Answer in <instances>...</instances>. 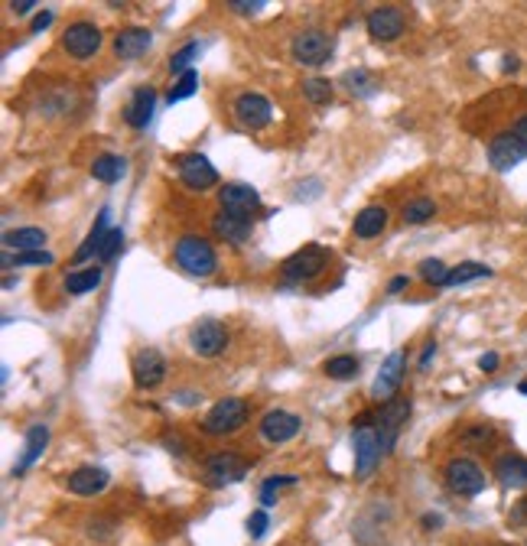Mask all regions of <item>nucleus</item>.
Here are the masks:
<instances>
[{"label": "nucleus", "instance_id": "obj_1", "mask_svg": "<svg viewBox=\"0 0 527 546\" xmlns=\"http://www.w3.org/2000/svg\"><path fill=\"white\" fill-rule=\"evenodd\" d=\"M173 257L189 277H212L218 267V257L212 251V244L206 238H199V235H183V238L176 241Z\"/></svg>", "mask_w": 527, "mask_h": 546}, {"label": "nucleus", "instance_id": "obj_2", "mask_svg": "<svg viewBox=\"0 0 527 546\" xmlns=\"http://www.w3.org/2000/svg\"><path fill=\"white\" fill-rule=\"evenodd\" d=\"M329 251L322 244H306L296 254H290L287 261L280 263V277L287 283H306V280H316L326 270Z\"/></svg>", "mask_w": 527, "mask_h": 546}, {"label": "nucleus", "instance_id": "obj_3", "mask_svg": "<svg viewBox=\"0 0 527 546\" xmlns=\"http://www.w3.org/2000/svg\"><path fill=\"white\" fill-rule=\"evenodd\" d=\"M248 420V404L241 400V397H225L218 400L212 410L206 413V420H202V429L208 436H228V433H238Z\"/></svg>", "mask_w": 527, "mask_h": 546}, {"label": "nucleus", "instance_id": "obj_4", "mask_svg": "<svg viewBox=\"0 0 527 546\" xmlns=\"http://www.w3.org/2000/svg\"><path fill=\"white\" fill-rule=\"evenodd\" d=\"M410 420V397H394L388 404H381V410L375 413V433L381 439V449L391 452L398 443L400 429Z\"/></svg>", "mask_w": 527, "mask_h": 546}, {"label": "nucleus", "instance_id": "obj_5", "mask_svg": "<svg viewBox=\"0 0 527 546\" xmlns=\"http://www.w3.org/2000/svg\"><path fill=\"white\" fill-rule=\"evenodd\" d=\"M443 478H446L449 491L459 494V498H475V494L485 491V472L472 459H453L446 465V472H443Z\"/></svg>", "mask_w": 527, "mask_h": 546}, {"label": "nucleus", "instance_id": "obj_6", "mask_svg": "<svg viewBox=\"0 0 527 546\" xmlns=\"http://www.w3.org/2000/svg\"><path fill=\"white\" fill-rule=\"evenodd\" d=\"M248 475V462L241 459V452H216L206 462V484L208 488H225Z\"/></svg>", "mask_w": 527, "mask_h": 546}, {"label": "nucleus", "instance_id": "obj_7", "mask_svg": "<svg viewBox=\"0 0 527 546\" xmlns=\"http://www.w3.org/2000/svg\"><path fill=\"white\" fill-rule=\"evenodd\" d=\"M351 443H355V478L361 482V478H368L378 468L384 449H381V439H378L375 426H355Z\"/></svg>", "mask_w": 527, "mask_h": 546}, {"label": "nucleus", "instance_id": "obj_8", "mask_svg": "<svg viewBox=\"0 0 527 546\" xmlns=\"http://www.w3.org/2000/svg\"><path fill=\"white\" fill-rule=\"evenodd\" d=\"M176 173H179L186 189L192 192H206L218 182V169L202 153H186V157L176 159Z\"/></svg>", "mask_w": 527, "mask_h": 546}, {"label": "nucleus", "instance_id": "obj_9", "mask_svg": "<svg viewBox=\"0 0 527 546\" xmlns=\"http://www.w3.org/2000/svg\"><path fill=\"white\" fill-rule=\"evenodd\" d=\"M293 59L300 65H322L332 56V36L322 30H303L293 36V46H290Z\"/></svg>", "mask_w": 527, "mask_h": 546}, {"label": "nucleus", "instance_id": "obj_10", "mask_svg": "<svg viewBox=\"0 0 527 546\" xmlns=\"http://www.w3.org/2000/svg\"><path fill=\"white\" fill-rule=\"evenodd\" d=\"M404 368H407V351H391L384 358L381 371H378L375 384H371V400H378V404L394 400L400 380H404Z\"/></svg>", "mask_w": 527, "mask_h": 546}, {"label": "nucleus", "instance_id": "obj_11", "mask_svg": "<svg viewBox=\"0 0 527 546\" xmlns=\"http://www.w3.org/2000/svg\"><path fill=\"white\" fill-rule=\"evenodd\" d=\"M62 49L69 53V56H75V59L95 56L98 49H101V30H98L95 24H88V20H79V24L65 26Z\"/></svg>", "mask_w": 527, "mask_h": 546}, {"label": "nucleus", "instance_id": "obj_12", "mask_svg": "<svg viewBox=\"0 0 527 546\" xmlns=\"http://www.w3.org/2000/svg\"><path fill=\"white\" fill-rule=\"evenodd\" d=\"M261 439H267V443L280 445V443H290V439H296L300 436V429H303V423H300V417L296 413H287V410H271L261 417Z\"/></svg>", "mask_w": 527, "mask_h": 546}, {"label": "nucleus", "instance_id": "obj_13", "mask_svg": "<svg viewBox=\"0 0 527 546\" xmlns=\"http://www.w3.org/2000/svg\"><path fill=\"white\" fill-rule=\"evenodd\" d=\"M134 384L140 390H153L160 388L163 378H167V358L160 355L157 349H144L140 355L134 358Z\"/></svg>", "mask_w": 527, "mask_h": 546}, {"label": "nucleus", "instance_id": "obj_14", "mask_svg": "<svg viewBox=\"0 0 527 546\" xmlns=\"http://www.w3.org/2000/svg\"><path fill=\"white\" fill-rule=\"evenodd\" d=\"M368 36L378 43H394L404 33V14L398 7H375L365 20Z\"/></svg>", "mask_w": 527, "mask_h": 546}, {"label": "nucleus", "instance_id": "obj_15", "mask_svg": "<svg viewBox=\"0 0 527 546\" xmlns=\"http://www.w3.org/2000/svg\"><path fill=\"white\" fill-rule=\"evenodd\" d=\"M189 345L196 355L202 358H218L225 351V345H228V332H225L222 322H199L196 329L189 332Z\"/></svg>", "mask_w": 527, "mask_h": 546}, {"label": "nucleus", "instance_id": "obj_16", "mask_svg": "<svg viewBox=\"0 0 527 546\" xmlns=\"http://www.w3.org/2000/svg\"><path fill=\"white\" fill-rule=\"evenodd\" d=\"M527 157V147L514 134H498L495 140L488 143V163L498 169V173H508Z\"/></svg>", "mask_w": 527, "mask_h": 546}, {"label": "nucleus", "instance_id": "obj_17", "mask_svg": "<svg viewBox=\"0 0 527 546\" xmlns=\"http://www.w3.org/2000/svg\"><path fill=\"white\" fill-rule=\"evenodd\" d=\"M235 118L244 127H251V130H261V127H267L273 118L271 101L264 95H254V91H244V95L235 101Z\"/></svg>", "mask_w": 527, "mask_h": 546}, {"label": "nucleus", "instance_id": "obj_18", "mask_svg": "<svg viewBox=\"0 0 527 546\" xmlns=\"http://www.w3.org/2000/svg\"><path fill=\"white\" fill-rule=\"evenodd\" d=\"M108 482H111V475H108L104 468L81 465V468H75V472H69L65 488L72 491V494H79V498H95V494H101V491L108 488Z\"/></svg>", "mask_w": 527, "mask_h": 546}, {"label": "nucleus", "instance_id": "obj_19", "mask_svg": "<svg viewBox=\"0 0 527 546\" xmlns=\"http://www.w3.org/2000/svg\"><path fill=\"white\" fill-rule=\"evenodd\" d=\"M212 228H216L218 238H225L228 244H244V241L251 238V231H254V222H251V215L218 208L216 218H212Z\"/></svg>", "mask_w": 527, "mask_h": 546}, {"label": "nucleus", "instance_id": "obj_20", "mask_svg": "<svg viewBox=\"0 0 527 546\" xmlns=\"http://www.w3.org/2000/svg\"><path fill=\"white\" fill-rule=\"evenodd\" d=\"M218 202H222L225 212L251 215L261 206V196H257V189L244 186V182H225L222 189H218Z\"/></svg>", "mask_w": 527, "mask_h": 546}, {"label": "nucleus", "instance_id": "obj_21", "mask_svg": "<svg viewBox=\"0 0 527 546\" xmlns=\"http://www.w3.org/2000/svg\"><path fill=\"white\" fill-rule=\"evenodd\" d=\"M49 445V426H30L26 429V443H24V452H20V462L14 465V475H26L36 462H40V455L46 452Z\"/></svg>", "mask_w": 527, "mask_h": 546}, {"label": "nucleus", "instance_id": "obj_22", "mask_svg": "<svg viewBox=\"0 0 527 546\" xmlns=\"http://www.w3.org/2000/svg\"><path fill=\"white\" fill-rule=\"evenodd\" d=\"M153 36L150 30H144V26H128V30H120L118 36H114V53H118L120 59H140L150 49Z\"/></svg>", "mask_w": 527, "mask_h": 546}, {"label": "nucleus", "instance_id": "obj_23", "mask_svg": "<svg viewBox=\"0 0 527 546\" xmlns=\"http://www.w3.org/2000/svg\"><path fill=\"white\" fill-rule=\"evenodd\" d=\"M153 104H157V91H153L150 85L134 88V98H130V104L124 108V118H128V124L134 127V130H144L147 127V120H150L153 114Z\"/></svg>", "mask_w": 527, "mask_h": 546}, {"label": "nucleus", "instance_id": "obj_24", "mask_svg": "<svg viewBox=\"0 0 527 546\" xmlns=\"http://www.w3.org/2000/svg\"><path fill=\"white\" fill-rule=\"evenodd\" d=\"M384 228H388V208H381V206L361 208V212L355 215V222H351V231H355V238H361V241L378 238V235H381Z\"/></svg>", "mask_w": 527, "mask_h": 546}, {"label": "nucleus", "instance_id": "obj_25", "mask_svg": "<svg viewBox=\"0 0 527 546\" xmlns=\"http://www.w3.org/2000/svg\"><path fill=\"white\" fill-rule=\"evenodd\" d=\"M111 212L108 208H101L98 212V222H95V228H91V235H88L85 241H81V247L79 251L72 254V263H85L88 257H95L98 251H101V244H104V238H108V231H111Z\"/></svg>", "mask_w": 527, "mask_h": 546}, {"label": "nucleus", "instance_id": "obj_26", "mask_svg": "<svg viewBox=\"0 0 527 546\" xmlns=\"http://www.w3.org/2000/svg\"><path fill=\"white\" fill-rule=\"evenodd\" d=\"M495 478L504 488H527V459L524 455H502L495 462Z\"/></svg>", "mask_w": 527, "mask_h": 546}, {"label": "nucleus", "instance_id": "obj_27", "mask_svg": "<svg viewBox=\"0 0 527 546\" xmlns=\"http://www.w3.org/2000/svg\"><path fill=\"white\" fill-rule=\"evenodd\" d=\"M4 247L16 254H30V251H43L46 247V231L43 228H16L4 235Z\"/></svg>", "mask_w": 527, "mask_h": 546}, {"label": "nucleus", "instance_id": "obj_28", "mask_svg": "<svg viewBox=\"0 0 527 546\" xmlns=\"http://www.w3.org/2000/svg\"><path fill=\"white\" fill-rule=\"evenodd\" d=\"M104 280L101 267H79L72 270L69 277H65V293H72V296H85L91 293V290H98Z\"/></svg>", "mask_w": 527, "mask_h": 546}, {"label": "nucleus", "instance_id": "obj_29", "mask_svg": "<svg viewBox=\"0 0 527 546\" xmlns=\"http://www.w3.org/2000/svg\"><path fill=\"white\" fill-rule=\"evenodd\" d=\"M124 169H128V163L120 157H114V153H101V157L91 163V176H95L98 182H108V186H114V182L124 176Z\"/></svg>", "mask_w": 527, "mask_h": 546}, {"label": "nucleus", "instance_id": "obj_30", "mask_svg": "<svg viewBox=\"0 0 527 546\" xmlns=\"http://www.w3.org/2000/svg\"><path fill=\"white\" fill-rule=\"evenodd\" d=\"M342 88L345 91H351V95H359V98H371L378 91V79L365 69H349L342 75Z\"/></svg>", "mask_w": 527, "mask_h": 546}, {"label": "nucleus", "instance_id": "obj_31", "mask_svg": "<svg viewBox=\"0 0 527 546\" xmlns=\"http://www.w3.org/2000/svg\"><path fill=\"white\" fill-rule=\"evenodd\" d=\"M488 277H492V267L475 263V261H465V263H459V267L449 270L446 286H463V283H472V280H488Z\"/></svg>", "mask_w": 527, "mask_h": 546}, {"label": "nucleus", "instance_id": "obj_32", "mask_svg": "<svg viewBox=\"0 0 527 546\" xmlns=\"http://www.w3.org/2000/svg\"><path fill=\"white\" fill-rule=\"evenodd\" d=\"M433 215H436V206H433V198H426V196L410 198L407 206H404V222L407 225H424V222H430Z\"/></svg>", "mask_w": 527, "mask_h": 546}, {"label": "nucleus", "instance_id": "obj_33", "mask_svg": "<svg viewBox=\"0 0 527 546\" xmlns=\"http://www.w3.org/2000/svg\"><path fill=\"white\" fill-rule=\"evenodd\" d=\"M322 371L329 374V378H336V380H349L359 374V358L355 355H336V358H329L326 364H322Z\"/></svg>", "mask_w": 527, "mask_h": 546}, {"label": "nucleus", "instance_id": "obj_34", "mask_svg": "<svg viewBox=\"0 0 527 546\" xmlns=\"http://www.w3.org/2000/svg\"><path fill=\"white\" fill-rule=\"evenodd\" d=\"M199 56V43L192 40V43H186L183 49H176L173 56H169V75H179L183 79L186 72H192V59Z\"/></svg>", "mask_w": 527, "mask_h": 546}, {"label": "nucleus", "instance_id": "obj_35", "mask_svg": "<svg viewBox=\"0 0 527 546\" xmlns=\"http://www.w3.org/2000/svg\"><path fill=\"white\" fill-rule=\"evenodd\" d=\"M417 273H420V280H424V283H430V286H446V280H449L446 263L436 261V257H426V261H420Z\"/></svg>", "mask_w": 527, "mask_h": 546}, {"label": "nucleus", "instance_id": "obj_36", "mask_svg": "<svg viewBox=\"0 0 527 546\" xmlns=\"http://www.w3.org/2000/svg\"><path fill=\"white\" fill-rule=\"evenodd\" d=\"M300 482L296 475H271L267 482L261 484V501L264 504H273V498H277L283 488H293V484Z\"/></svg>", "mask_w": 527, "mask_h": 546}, {"label": "nucleus", "instance_id": "obj_37", "mask_svg": "<svg viewBox=\"0 0 527 546\" xmlns=\"http://www.w3.org/2000/svg\"><path fill=\"white\" fill-rule=\"evenodd\" d=\"M10 254V251H7ZM53 254L49 251H30V254H10V267H53Z\"/></svg>", "mask_w": 527, "mask_h": 546}, {"label": "nucleus", "instance_id": "obj_38", "mask_svg": "<svg viewBox=\"0 0 527 546\" xmlns=\"http://www.w3.org/2000/svg\"><path fill=\"white\" fill-rule=\"evenodd\" d=\"M303 95H306V101H312V104H329L332 101V85H329L326 79H306Z\"/></svg>", "mask_w": 527, "mask_h": 546}, {"label": "nucleus", "instance_id": "obj_39", "mask_svg": "<svg viewBox=\"0 0 527 546\" xmlns=\"http://www.w3.org/2000/svg\"><path fill=\"white\" fill-rule=\"evenodd\" d=\"M196 88H199V72L192 69V72H186L183 79L176 81L173 88H169V104H176V101H186V98L192 95V91H196Z\"/></svg>", "mask_w": 527, "mask_h": 546}, {"label": "nucleus", "instance_id": "obj_40", "mask_svg": "<svg viewBox=\"0 0 527 546\" xmlns=\"http://www.w3.org/2000/svg\"><path fill=\"white\" fill-rule=\"evenodd\" d=\"M463 443L465 445H488V443H495V429H492V426H469L463 433Z\"/></svg>", "mask_w": 527, "mask_h": 546}, {"label": "nucleus", "instance_id": "obj_41", "mask_svg": "<svg viewBox=\"0 0 527 546\" xmlns=\"http://www.w3.org/2000/svg\"><path fill=\"white\" fill-rule=\"evenodd\" d=\"M120 247H124V231L111 228V231H108V238H104L101 251H98V257H101V261H111V257L120 251Z\"/></svg>", "mask_w": 527, "mask_h": 546}, {"label": "nucleus", "instance_id": "obj_42", "mask_svg": "<svg viewBox=\"0 0 527 546\" xmlns=\"http://www.w3.org/2000/svg\"><path fill=\"white\" fill-rule=\"evenodd\" d=\"M248 533L251 537H264L267 533V511H254L248 517Z\"/></svg>", "mask_w": 527, "mask_h": 546}, {"label": "nucleus", "instance_id": "obj_43", "mask_svg": "<svg viewBox=\"0 0 527 546\" xmlns=\"http://www.w3.org/2000/svg\"><path fill=\"white\" fill-rule=\"evenodd\" d=\"M228 7L241 16H251V14H257V10H264V0H232Z\"/></svg>", "mask_w": 527, "mask_h": 546}, {"label": "nucleus", "instance_id": "obj_44", "mask_svg": "<svg viewBox=\"0 0 527 546\" xmlns=\"http://www.w3.org/2000/svg\"><path fill=\"white\" fill-rule=\"evenodd\" d=\"M53 20H56V14H53V10H40V14H36V20H33L30 30H33V33L49 30V26H53Z\"/></svg>", "mask_w": 527, "mask_h": 546}, {"label": "nucleus", "instance_id": "obj_45", "mask_svg": "<svg viewBox=\"0 0 527 546\" xmlns=\"http://www.w3.org/2000/svg\"><path fill=\"white\" fill-rule=\"evenodd\" d=\"M10 10H14L16 16H26L30 10H36V4H33V0H14V4H10Z\"/></svg>", "mask_w": 527, "mask_h": 546}, {"label": "nucleus", "instance_id": "obj_46", "mask_svg": "<svg viewBox=\"0 0 527 546\" xmlns=\"http://www.w3.org/2000/svg\"><path fill=\"white\" fill-rule=\"evenodd\" d=\"M479 368H482V371H495V368H498V355H495V351H488V355H482V358H479Z\"/></svg>", "mask_w": 527, "mask_h": 546}, {"label": "nucleus", "instance_id": "obj_47", "mask_svg": "<svg viewBox=\"0 0 527 546\" xmlns=\"http://www.w3.org/2000/svg\"><path fill=\"white\" fill-rule=\"evenodd\" d=\"M512 134L518 137V140L527 147V114H524V118H518V124H514V130H512Z\"/></svg>", "mask_w": 527, "mask_h": 546}, {"label": "nucleus", "instance_id": "obj_48", "mask_svg": "<svg viewBox=\"0 0 527 546\" xmlns=\"http://www.w3.org/2000/svg\"><path fill=\"white\" fill-rule=\"evenodd\" d=\"M436 355V341H426V349H424V355H420V368H426L430 364V358Z\"/></svg>", "mask_w": 527, "mask_h": 546}, {"label": "nucleus", "instance_id": "obj_49", "mask_svg": "<svg viewBox=\"0 0 527 546\" xmlns=\"http://www.w3.org/2000/svg\"><path fill=\"white\" fill-rule=\"evenodd\" d=\"M524 521H527V501H521L518 511L512 514V523H524Z\"/></svg>", "mask_w": 527, "mask_h": 546}, {"label": "nucleus", "instance_id": "obj_50", "mask_svg": "<svg viewBox=\"0 0 527 546\" xmlns=\"http://www.w3.org/2000/svg\"><path fill=\"white\" fill-rule=\"evenodd\" d=\"M404 286H407V277H394L391 283H388V293H400Z\"/></svg>", "mask_w": 527, "mask_h": 546}, {"label": "nucleus", "instance_id": "obj_51", "mask_svg": "<svg viewBox=\"0 0 527 546\" xmlns=\"http://www.w3.org/2000/svg\"><path fill=\"white\" fill-rule=\"evenodd\" d=\"M504 69H508V72H514V69H518V59H512V56H508V59H504Z\"/></svg>", "mask_w": 527, "mask_h": 546}, {"label": "nucleus", "instance_id": "obj_52", "mask_svg": "<svg viewBox=\"0 0 527 546\" xmlns=\"http://www.w3.org/2000/svg\"><path fill=\"white\" fill-rule=\"evenodd\" d=\"M518 390H521V394H524V397H527V380H524V384H521V388H518Z\"/></svg>", "mask_w": 527, "mask_h": 546}]
</instances>
